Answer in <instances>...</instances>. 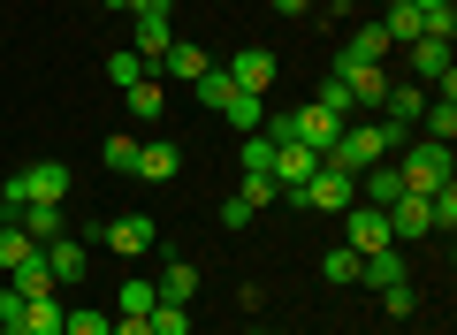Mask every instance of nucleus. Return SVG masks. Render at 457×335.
<instances>
[{
    "instance_id": "nucleus-1",
    "label": "nucleus",
    "mask_w": 457,
    "mask_h": 335,
    "mask_svg": "<svg viewBox=\"0 0 457 335\" xmlns=\"http://www.w3.org/2000/svg\"><path fill=\"white\" fill-rule=\"evenodd\" d=\"M396 145H404V130L381 122V114H374V122H343V138L328 145V168H343V176H366V168H381Z\"/></svg>"
},
{
    "instance_id": "nucleus-2",
    "label": "nucleus",
    "mask_w": 457,
    "mask_h": 335,
    "mask_svg": "<svg viewBox=\"0 0 457 335\" xmlns=\"http://www.w3.org/2000/svg\"><path fill=\"white\" fill-rule=\"evenodd\" d=\"M290 198V206H305V214H343V206H359V176H343V168H312L305 183H297V191H282Z\"/></svg>"
},
{
    "instance_id": "nucleus-3",
    "label": "nucleus",
    "mask_w": 457,
    "mask_h": 335,
    "mask_svg": "<svg viewBox=\"0 0 457 335\" xmlns=\"http://www.w3.org/2000/svg\"><path fill=\"white\" fill-rule=\"evenodd\" d=\"M396 176H404V191H420V198H435L442 183L457 176V160H450V145H435V138H420L404 160H396Z\"/></svg>"
},
{
    "instance_id": "nucleus-4",
    "label": "nucleus",
    "mask_w": 457,
    "mask_h": 335,
    "mask_svg": "<svg viewBox=\"0 0 457 335\" xmlns=\"http://www.w3.org/2000/svg\"><path fill=\"white\" fill-rule=\"evenodd\" d=\"M99 244H107L114 259H145L153 244H161V222H153V214H122V222L99 229Z\"/></svg>"
},
{
    "instance_id": "nucleus-5",
    "label": "nucleus",
    "mask_w": 457,
    "mask_h": 335,
    "mask_svg": "<svg viewBox=\"0 0 457 335\" xmlns=\"http://www.w3.org/2000/svg\"><path fill=\"white\" fill-rule=\"evenodd\" d=\"M328 77L351 92V107H374L381 114V99H389V69H381V62H336Z\"/></svg>"
},
{
    "instance_id": "nucleus-6",
    "label": "nucleus",
    "mask_w": 457,
    "mask_h": 335,
    "mask_svg": "<svg viewBox=\"0 0 457 335\" xmlns=\"http://www.w3.org/2000/svg\"><path fill=\"white\" fill-rule=\"evenodd\" d=\"M343 122H351V114H343V107H320V99H312V107H290V130H297V145H312L320 160H328V145L343 138Z\"/></svg>"
},
{
    "instance_id": "nucleus-7",
    "label": "nucleus",
    "mask_w": 457,
    "mask_h": 335,
    "mask_svg": "<svg viewBox=\"0 0 457 335\" xmlns=\"http://www.w3.org/2000/svg\"><path fill=\"white\" fill-rule=\"evenodd\" d=\"M343 244H351V252H381V244H396L389 237V214H381V206H366V198H359V206H343Z\"/></svg>"
},
{
    "instance_id": "nucleus-8",
    "label": "nucleus",
    "mask_w": 457,
    "mask_h": 335,
    "mask_svg": "<svg viewBox=\"0 0 457 335\" xmlns=\"http://www.w3.org/2000/svg\"><path fill=\"white\" fill-rule=\"evenodd\" d=\"M275 54H267V46H245V54H237V62H228V84H237V92H252V99H267V84H275Z\"/></svg>"
},
{
    "instance_id": "nucleus-9",
    "label": "nucleus",
    "mask_w": 457,
    "mask_h": 335,
    "mask_svg": "<svg viewBox=\"0 0 457 335\" xmlns=\"http://www.w3.org/2000/svg\"><path fill=\"white\" fill-rule=\"evenodd\" d=\"M420 114H427V84H411V77H389V99H381V122L411 130Z\"/></svg>"
},
{
    "instance_id": "nucleus-10",
    "label": "nucleus",
    "mask_w": 457,
    "mask_h": 335,
    "mask_svg": "<svg viewBox=\"0 0 457 335\" xmlns=\"http://www.w3.org/2000/svg\"><path fill=\"white\" fill-rule=\"evenodd\" d=\"M176 176H183V153H176L168 138H145V145H137V183H176Z\"/></svg>"
},
{
    "instance_id": "nucleus-11",
    "label": "nucleus",
    "mask_w": 457,
    "mask_h": 335,
    "mask_svg": "<svg viewBox=\"0 0 457 335\" xmlns=\"http://www.w3.org/2000/svg\"><path fill=\"white\" fill-rule=\"evenodd\" d=\"M442 77H450V38H411V84L435 92Z\"/></svg>"
},
{
    "instance_id": "nucleus-12",
    "label": "nucleus",
    "mask_w": 457,
    "mask_h": 335,
    "mask_svg": "<svg viewBox=\"0 0 457 335\" xmlns=\"http://www.w3.org/2000/svg\"><path fill=\"white\" fill-rule=\"evenodd\" d=\"M38 259H46V274H54V282H84V244L77 237H54V244H38Z\"/></svg>"
},
{
    "instance_id": "nucleus-13",
    "label": "nucleus",
    "mask_w": 457,
    "mask_h": 335,
    "mask_svg": "<svg viewBox=\"0 0 457 335\" xmlns=\"http://www.w3.org/2000/svg\"><path fill=\"white\" fill-rule=\"evenodd\" d=\"M359 282H366V289H389V282H411V267H404V252H396V244H381V252H366Z\"/></svg>"
},
{
    "instance_id": "nucleus-14",
    "label": "nucleus",
    "mask_w": 457,
    "mask_h": 335,
    "mask_svg": "<svg viewBox=\"0 0 457 335\" xmlns=\"http://www.w3.org/2000/svg\"><path fill=\"white\" fill-rule=\"evenodd\" d=\"M312 168H320V153H312V145H275V183H282V191H297Z\"/></svg>"
},
{
    "instance_id": "nucleus-15",
    "label": "nucleus",
    "mask_w": 457,
    "mask_h": 335,
    "mask_svg": "<svg viewBox=\"0 0 457 335\" xmlns=\"http://www.w3.org/2000/svg\"><path fill=\"white\" fill-rule=\"evenodd\" d=\"M381 31H389V46H411V38L427 31V8H411V0H389V8H381Z\"/></svg>"
},
{
    "instance_id": "nucleus-16",
    "label": "nucleus",
    "mask_w": 457,
    "mask_h": 335,
    "mask_svg": "<svg viewBox=\"0 0 457 335\" xmlns=\"http://www.w3.org/2000/svg\"><path fill=\"white\" fill-rule=\"evenodd\" d=\"M389 31H381V23H359V31H351V46H336V62H389Z\"/></svg>"
},
{
    "instance_id": "nucleus-17",
    "label": "nucleus",
    "mask_w": 457,
    "mask_h": 335,
    "mask_svg": "<svg viewBox=\"0 0 457 335\" xmlns=\"http://www.w3.org/2000/svg\"><path fill=\"white\" fill-rule=\"evenodd\" d=\"M359 198H366V206H381V214H389L396 198H404V176H396L389 160H381V168H366V176H359Z\"/></svg>"
},
{
    "instance_id": "nucleus-18",
    "label": "nucleus",
    "mask_w": 457,
    "mask_h": 335,
    "mask_svg": "<svg viewBox=\"0 0 457 335\" xmlns=\"http://www.w3.org/2000/svg\"><path fill=\"white\" fill-rule=\"evenodd\" d=\"M153 69H161V77H176V84H198V77H206V46H168L161 54V62H153Z\"/></svg>"
},
{
    "instance_id": "nucleus-19",
    "label": "nucleus",
    "mask_w": 457,
    "mask_h": 335,
    "mask_svg": "<svg viewBox=\"0 0 457 335\" xmlns=\"http://www.w3.org/2000/svg\"><path fill=\"white\" fill-rule=\"evenodd\" d=\"M16 229H23L31 244H54V237H69V214H62V206H23Z\"/></svg>"
},
{
    "instance_id": "nucleus-20",
    "label": "nucleus",
    "mask_w": 457,
    "mask_h": 335,
    "mask_svg": "<svg viewBox=\"0 0 457 335\" xmlns=\"http://www.w3.org/2000/svg\"><path fill=\"white\" fill-rule=\"evenodd\" d=\"M8 289H16V297H62V282H54V274H46V259H23V267L16 274H8Z\"/></svg>"
},
{
    "instance_id": "nucleus-21",
    "label": "nucleus",
    "mask_w": 457,
    "mask_h": 335,
    "mask_svg": "<svg viewBox=\"0 0 457 335\" xmlns=\"http://www.w3.org/2000/svg\"><path fill=\"white\" fill-rule=\"evenodd\" d=\"M153 289H161L168 305H191V297H198V267H191V259H168V267H161V282H153Z\"/></svg>"
},
{
    "instance_id": "nucleus-22",
    "label": "nucleus",
    "mask_w": 457,
    "mask_h": 335,
    "mask_svg": "<svg viewBox=\"0 0 457 335\" xmlns=\"http://www.w3.org/2000/svg\"><path fill=\"white\" fill-rule=\"evenodd\" d=\"M16 328H23V335H62V297H23Z\"/></svg>"
},
{
    "instance_id": "nucleus-23",
    "label": "nucleus",
    "mask_w": 457,
    "mask_h": 335,
    "mask_svg": "<svg viewBox=\"0 0 457 335\" xmlns=\"http://www.w3.org/2000/svg\"><path fill=\"white\" fill-rule=\"evenodd\" d=\"M145 77H153V62H145V54H137V46L107 54V84H114V92H130V84H145Z\"/></svg>"
},
{
    "instance_id": "nucleus-24",
    "label": "nucleus",
    "mask_w": 457,
    "mask_h": 335,
    "mask_svg": "<svg viewBox=\"0 0 457 335\" xmlns=\"http://www.w3.org/2000/svg\"><path fill=\"white\" fill-rule=\"evenodd\" d=\"M168 46H176V31H168V16H153V8H137V54H145V62H161Z\"/></svg>"
},
{
    "instance_id": "nucleus-25",
    "label": "nucleus",
    "mask_w": 457,
    "mask_h": 335,
    "mask_svg": "<svg viewBox=\"0 0 457 335\" xmlns=\"http://www.w3.org/2000/svg\"><path fill=\"white\" fill-rule=\"evenodd\" d=\"M114 313H99V305H62V335H107Z\"/></svg>"
},
{
    "instance_id": "nucleus-26",
    "label": "nucleus",
    "mask_w": 457,
    "mask_h": 335,
    "mask_svg": "<svg viewBox=\"0 0 457 335\" xmlns=\"http://www.w3.org/2000/svg\"><path fill=\"white\" fill-rule=\"evenodd\" d=\"M153 305H161V289H153V282H137V274H130L122 289H114V313H130V320H145Z\"/></svg>"
},
{
    "instance_id": "nucleus-27",
    "label": "nucleus",
    "mask_w": 457,
    "mask_h": 335,
    "mask_svg": "<svg viewBox=\"0 0 457 335\" xmlns=\"http://www.w3.org/2000/svg\"><path fill=\"white\" fill-rule=\"evenodd\" d=\"M122 99H130V114H137V122H161V114H168V92H161V84H130V92H122Z\"/></svg>"
},
{
    "instance_id": "nucleus-28",
    "label": "nucleus",
    "mask_w": 457,
    "mask_h": 335,
    "mask_svg": "<svg viewBox=\"0 0 457 335\" xmlns=\"http://www.w3.org/2000/svg\"><path fill=\"white\" fill-rule=\"evenodd\" d=\"M99 160H107L114 176H137V138H130V130H114V138L99 145Z\"/></svg>"
},
{
    "instance_id": "nucleus-29",
    "label": "nucleus",
    "mask_w": 457,
    "mask_h": 335,
    "mask_svg": "<svg viewBox=\"0 0 457 335\" xmlns=\"http://www.w3.org/2000/svg\"><path fill=\"white\" fill-rule=\"evenodd\" d=\"M237 168H245V176H275V145H267L260 130H252V138L237 145Z\"/></svg>"
},
{
    "instance_id": "nucleus-30",
    "label": "nucleus",
    "mask_w": 457,
    "mask_h": 335,
    "mask_svg": "<svg viewBox=\"0 0 457 335\" xmlns=\"http://www.w3.org/2000/svg\"><path fill=\"white\" fill-rule=\"evenodd\" d=\"M359 267H366V259L351 252V244H328V252H320V274H328V282H359Z\"/></svg>"
},
{
    "instance_id": "nucleus-31",
    "label": "nucleus",
    "mask_w": 457,
    "mask_h": 335,
    "mask_svg": "<svg viewBox=\"0 0 457 335\" xmlns=\"http://www.w3.org/2000/svg\"><path fill=\"white\" fill-rule=\"evenodd\" d=\"M221 114H228V130H237V138H252V130L267 122V107H260V99H252V92H237V99H228Z\"/></svg>"
},
{
    "instance_id": "nucleus-32",
    "label": "nucleus",
    "mask_w": 457,
    "mask_h": 335,
    "mask_svg": "<svg viewBox=\"0 0 457 335\" xmlns=\"http://www.w3.org/2000/svg\"><path fill=\"white\" fill-rule=\"evenodd\" d=\"M420 122H427V138H435V145H450L457 138V99H427Z\"/></svg>"
},
{
    "instance_id": "nucleus-33",
    "label": "nucleus",
    "mask_w": 457,
    "mask_h": 335,
    "mask_svg": "<svg viewBox=\"0 0 457 335\" xmlns=\"http://www.w3.org/2000/svg\"><path fill=\"white\" fill-rule=\"evenodd\" d=\"M145 328H153V335H191V305H168V297H161V305L145 313Z\"/></svg>"
},
{
    "instance_id": "nucleus-34",
    "label": "nucleus",
    "mask_w": 457,
    "mask_h": 335,
    "mask_svg": "<svg viewBox=\"0 0 457 335\" xmlns=\"http://www.w3.org/2000/svg\"><path fill=\"white\" fill-rule=\"evenodd\" d=\"M31 252H38V244H31V237H23V229H16V222L0 229V274H16V267H23V259H31Z\"/></svg>"
},
{
    "instance_id": "nucleus-35",
    "label": "nucleus",
    "mask_w": 457,
    "mask_h": 335,
    "mask_svg": "<svg viewBox=\"0 0 457 335\" xmlns=\"http://www.w3.org/2000/svg\"><path fill=\"white\" fill-rule=\"evenodd\" d=\"M198 99H206V107L221 114L228 99H237V84H228V69H206V77H198Z\"/></svg>"
},
{
    "instance_id": "nucleus-36",
    "label": "nucleus",
    "mask_w": 457,
    "mask_h": 335,
    "mask_svg": "<svg viewBox=\"0 0 457 335\" xmlns=\"http://www.w3.org/2000/svg\"><path fill=\"white\" fill-rule=\"evenodd\" d=\"M411 305H420V289H411V282H389V289H381V313H389V320H411Z\"/></svg>"
},
{
    "instance_id": "nucleus-37",
    "label": "nucleus",
    "mask_w": 457,
    "mask_h": 335,
    "mask_svg": "<svg viewBox=\"0 0 457 335\" xmlns=\"http://www.w3.org/2000/svg\"><path fill=\"white\" fill-rule=\"evenodd\" d=\"M237 198L260 214V206H275V198H282V183H275V176H245V191H237Z\"/></svg>"
},
{
    "instance_id": "nucleus-38",
    "label": "nucleus",
    "mask_w": 457,
    "mask_h": 335,
    "mask_svg": "<svg viewBox=\"0 0 457 335\" xmlns=\"http://www.w3.org/2000/svg\"><path fill=\"white\" fill-rule=\"evenodd\" d=\"M221 229H252V206H245V198H221Z\"/></svg>"
},
{
    "instance_id": "nucleus-39",
    "label": "nucleus",
    "mask_w": 457,
    "mask_h": 335,
    "mask_svg": "<svg viewBox=\"0 0 457 335\" xmlns=\"http://www.w3.org/2000/svg\"><path fill=\"white\" fill-rule=\"evenodd\" d=\"M16 313H23V297H16V289H0V328H16Z\"/></svg>"
},
{
    "instance_id": "nucleus-40",
    "label": "nucleus",
    "mask_w": 457,
    "mask_h": 335,
    "mask_svg": "<svg viewBox=\"0 0 457 335\" xmlns=\"http://www.w3.org/2000/svg\"><path fill=\"white\" fill-rule=\"evenodd\" d=\"M107 335H153V328H145V320H130V313H114V328H107Z\"/></svg>"
},
{
    "instance_id": "nucleus-41",
    "label": "nucleus",
    "mask_w": 457,
    "mask_h": 335,
    "mask_svg": "<svg viewBox=\"0 0 457 335\" xmlns=\"http://www.w3.org/2000/svg\"><path fill=\"white\" fill-rule=\"evenodd\" d=\"M275 16H312V0H275Z\"/></svg>"
},
{
    "instance_id": "nucleus-42",
    "label": "nucleus",
    "mask_w": 457,
    "mask_h": 335,
    "mask_svg": "<svg viewBox=\"0 0 457 335\" xmlns=\"http://www.w3.org/2000/svg\"><path fill=\"white\" fill-rule=\"evenodd\" d=\"M130 8H153V16H168V0H130Z\"/></svg>"
},
{
    "instance_id": "nucleus-43",
    "label": "nucleus",
    "mask_w": 457,
    "mask_h": 335,
    "mask_svg": "<svg viewBox=\"0 0 457 335\" xmlns=\"http://www.w3.org/2000/svg\"><path fill=\"white\" fill-rule=\"evenodd\" d=\"M411 8H450V0H411Z\"/></svg>"
},
{
    "instance_id": "nucleus-44",
    "label": "nucleus",
    "mask_w": 457,
    "mask_h": 335,
    "mask_svg": "<svg viewBox=\"0 0 457 335\" xmlns=\"http://www.w3.org/2000/svg\"><path fill=\"white\" fill-rule=\"evenodd\" d=\"M252 335H282V328H252Z\"/></svg>"
},
{
    "instance_id": "nucleus-45",
    "label": "nucleus",
    "mask_w": 457,
    "mask_h": 335,
    "mask_svg": "<svg viewBox=\"0 0 457 335\" xmlns=\"http://www.w3.org/2000/svg\"><path fill=\"white\" fill-rule=\"evenodd\" d=\"M107 8H130V0H107Z\"/></svg>"
},
{
    "instance_id": "nucleus-46",
    "label": "nucleus",
    "mask_w": 457,
    "mask_h": 335,
    "mask_svg": "<svg viewBox=\"0 0 457 335\" xmlns=\"http://www.w3.org/2000/svg\"><path fill=\"white\" fill-rule=\"evenodd\" d=\"M0 335H23V328H0Z\"/></svg>"
}]
</instances>
